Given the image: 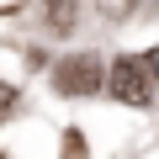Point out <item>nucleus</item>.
Segmentation results:
<instances>
[{
  "instance_id": "1",
  "label": "nucleus",
  "mask_w": 159,
  "mask_h": 159,
  "mask_svg": "<svg viewBox=\"0 0 159 159\" xmlns=\"http://www.w3.org/2000/svg\"><path fill=\"white\" fill-rule=\"evenodd\" d=\"M101 58L96 53H69L64 64H53V85H58V96H96L101 90Z\"/></svg>"
},
{
  "instance_id": "2",
  "label": "nucleus",
  "mask_w": 159,
  "mask_h": 159,
  "mask_svg": "<svg viewBox=\"0 0 159 159\" xmlns=\"http://www.w3.org/2000/svg\"><path fill=\"white\" fill-rule=\"evenodd\" d=\"M148 80H154V74H148V64L127 53V58H117V64H111L106 85H111V96H117L122 106H148Z\"/></svg>"
},
{
  "instance_id": "3",
  "label": "nucleus",
  "mask_w": 159,
  "mask_h": 159,
  "mask_svg": "<svg viewBox=\"0 0 159 159\" xmlns=\"http://www.w3.org/2000/svg\"><path fill=\"white\" fill-rule=\"evenodd\" d=\"M43 21H48L53 37H69L74 21H80V6H74V0H43Z\"/></svg>"
},
{
  "instance_id": "4",
  "label": "nucleus",
  "mask_w": 159,
  "mask_h": 159,
  "mask_svg": "<svg viewBox=\"0 0 159 159\" xmlns=\"http://www.w3.org/2000/svg\"><path fill=\"white\" fill-rule=\"evenodd\" d=\"M138 6H148V0H96V11H101L106 21H127Z\"/></svg>"
},
{
  "instance_id": "5",
  "label": "nucleus",
  "mask_w": 159,
  "mask_h": 159,
  "mask_svg": "<svg viewBox=\"0 0 159 159\" xmlns=\"http://www.w3.org/2000/svg\"><path fill=\"white\" fill-rule=\"evenodd\" d=\"M16 111V85H0V117Z\"/></svg>"
},
{
  "instance_id": "6",
  "label": "nucleus",
  "mask_w": 159,
  "mask_h": 159,
  "mask_svg": "<svg viewBox=\"0 0 159 159\" xmlns=\"http://www.w3.org/2000/svg\"><path fill=\"white\" fill-rule=\"evenodd\" d=\"M143 64H148V74H154V80H159V48H154V53H148V58H143Z\"/></svg>"
},
{
  "instance_id": "7",
  "label": "nucleus",
  "mask_w": 159,
  "mask_h": 159,
  "mask_svg": "<svg viewBox=\"0 0 159 159\" xmlns=\"http://www.w3.org/2000/svg\"><path fill=\"white\" fill-rule=\"evenodd\" d=\"M148 6H154V11H159V0H148Z\"/></svg>"
}]
</instances>
